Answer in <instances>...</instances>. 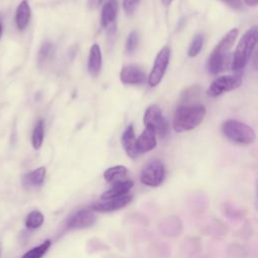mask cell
<instances>
[{
	"mask_svg": "<svg viewBox=\"0 0 258 258\" xmlns=\"http://www.w3.org/2000/svg\"><path fill=\"white\" fill-rule=\"evenodd\" d=\"M207 110L202 104L180 105L173 114L172 126L175 132L190 131L197 128L204 120Z\"/></svg>",
	"mask_w": 258,
	"mask_h": 258,
	"instance_id": "obj_1",
	"label": "cell"
},
{
	"mask_svg": "<svg viewBox=\"0 0 258 258\" xmlns=\"http://www.w3.org/2000/svg\"><path fill=\"white\" fill-rule=\"evenodd\" d=\"M238 33L239 30L237 28L231 29L215 46L206 63V69L209 74L218 75L225 70L229 52L238 36Z\"/></svg>",
	"mask_w": 258,
	"mask_h": 258,
	"instance_id": "obj_2",
	"label": "cell"
},
{
	"mask_svg": "<svg viewBox=\"0 0 258 258\" xmlns=\"http://www.w3.org/2000/svg\"><path fill=\"white\" fill-rule=\"evenodd\" d=\"M257 36L258 32L256 26H252L242 35L234 51L231 61V68L233 71L239 72L247 66L251 54L256 46Z\"/></svg>",
	"mask_w": 258,
	"mask_h": 258,
	"instance_id": "obj_3",
	"label": "cell"
},
{
	"mask_svg": "<svg viewBox=\"0 0 258 258\" xmlns=\"http://www.w3.org/2000/svg\"><path fill=\"white\" fill-rule=\"evenodd\" d=\"M221 130L226 138L238 144H250L256 139L253 128L238 120L227 119L222 123Z\"/></svg>",
	"mask_w": 258,
	"mask_h": 258,
	"instance_id": "obj_4",
	"label": "cell"
},
{
	"mask_svg": "<svg viewBox=\"0 0 258 258\" xmlns=\"http://www.w3.org/2000/svg\"><path fill=\"white\" fill-rule=\"evenodd\" d=\"M143 123L145 128L150 129L160 138H165L168 135V123L163 117L160 107L156 104H152L146 109L143 116Z\"/></svg>",
	"mask_w": 258,
	"mask_h": 258,
	"instance_id": "obj_5",
	"label": "cell"
},
{
	"mask_svg": "<svg viewBox=\"0 0 258 258\" xmlns=\"http://www.w3.org/2000/svg\"><path fill=\"white\" fill-rule=\"evenodd\" d=\"M165 177L164 164L159 159L149 160L141 169L140 181L150 187L160 185Z\"/></svg>",
	"mask_w": 258,
	"mask_h": 258,
	"instance_id": "obj_6",
	"label": "cell"
},
{
	"mask_svg": "<svg viewBox=\"0 0 258 258\" xmlns=\"http://www.w3.org/2000/svg\"><path fill=\"white\" fill-rule=\"evenodd\" d=\"M242 85V78L239 75H226L216 78L207 90L208 96L217 98L224 93L234 91Z\"/></svg>",
	"mask_w": 258,
	"mask_h": 258,
	"instance_id": "obj_7",
	"label": "cell"
},
{
	"mask_svg": "<svg viewBox=\"0 0 258 258\" xmlns=\"http://www.w3.org/2000/svg\"><path fill=\"white\" fill-rule=\"evenodd\" d=\"M169 58H170V47L168 45H164L157 53L152 70L148 76V85L150 87H155L161 82L166 72V69L168 67Z\"/></svg>",
	"mask_w": 258,
	"mask_h": 258,
	"instance_id": "obj_8",
	"label": "cell"
},
{
	"mask_svg": "<svg viewBox=\"0 0 258 258\" xmlns=\"http://www.w3.org/2000/svg\"><path fill=\"white\" fill-rule=\"evenodd\" d=\"M96 215L92 209H83L74 213L66 222L67 229H84L91 227L96 222Z\"/></svg>",
	"mask_w": 258,
	"mask_h": 258,
	"instance_id": "obj_9",
	"label": "cell"
},
{
	"mask_svg": "<svg viewBox=\"0 0 258 258\" xmlns=\"http://www.w3.org/2000/svg\"><path fill=\"white\" fill-rule=\"evenodd\" d=\"M131 200H132V196L126 195L117 199H111V200L102 201L100 203H96L90 209H92L94 212H100V213L114 212L126 207L131 202Z\"/></svg>",
	"mask_w": 258,
	"mask_h": 258,
	"instance_id": "obj_10",
	"label": "cell"
},
{
	"mask_svg": "<svg viewBox=\"0 0 258 258\" xmlns=\"http://www.w3.org/2000/svg\"><path fill=\"white\" fill-rule=\"evenodd\" d=\"M120 80L126 85H140L146 81V75L139 67L129 64L122 68Z\"/></svg>",
	"mask_w": 258,
	"mask_h": 258,
	"instance_id": "obj_11",
	"label": "cell"
},
{
	"mask_svg": "<svg viewBox=\"0 0 258 258\" xmlns=\"http://www.w3.org/2000/svg\"><path fill=\"white\" fill-rule=\"evenodd\" d=\"M134 182L130 179H125L119 182H116L112 184V186L107 189L105 192L102 194L101 200L106 201V200H111V199H117L123 196H126L129 194L130 189L133 187Z\"/></svg>",
	"mask_w": 258,
	"mask_h": 258,
	"instance_id": "obj_12",
	"label": "cell"
},
{
	"mask_svg": "<svg viewBox=\"0 0 258 258\" xmlns=\"http://www.w3.org/2000/svg\"><path fill=\"white\" fill-rule=\"evenodd\" d=\"M87 69L89 74L96 78L99 76L102 69V51L98 43L92 44L87 62Z\"/></svg>",
	"mask_w": 258,
	"mask_h": 258,
	"instance_id": "obj_13",
	"label": "cell"
},
{
	"mask_svg": "<svg viewBox=\"0 0 258 258\" xmlns=\"http://www.w3.org/2000/svg\"><path fill=\"white\" fill-rule=\"evenodd\" d=\"M156 143V135L154 132L148 128H145L139 137L136 138V150L140 155L155 148Z\"/></svg>",
	"mask_w": 258,
	"mask_h": 258,
	"instance_id": "obj_14",
	"label": "cell"
},
{
	"mask_svg": "<svg viewBox=\"0 0 258 258\" xmlns=\"http://www.w3.org/2000/svg\"><path fill=\"white\" fill-rule=\"evenodd\" d=\"M122 146L126 152V154L131 158H136L139 156L136 150V137L132 124H129L124 130L121 137Z\"/></svg>",
	"mask_w": 258,
	"mask_h": 258,
	"instance_id": "obj_15",
	"label": "cell"
},
{
	"mask_svg": "<svg viewBox=\"0 0 258 258\" xmlns=\"http://www.w3.org/2000/svg\"><path fill=\"white\" fill-rule=\"evenodd\" d=\"M118 13V2L117 0H107L102 8L101 13V25L104 28L109 27L116 20Z\"/></svg>",
	"mask_w": 258,
	"mask_h": 258,
	"instance_id": "obj_16",
	"label": "cell"
},
{
	"mask_svg": "<svg viewBox=\"0 0 258 258\" xmlns=\"http://www.w3.org/2000/svg\"><path fill=\"white\" fill-rule=\"evenodd\" d=\"M45 173H46V170H45V167L43 166L38 167L26 173L22 178L23 186L26 188H31V187H37L42 185V183L44 182Z\"/></svg>",
	"mask_w": 258,
	"mask_h": 258,
	"instance_id": "obj_17",
	"label": "cell"
},
{
	"mask_svg": "<svg viewBox=\"0 0 258 258\" xmlns=\"http://www.w3.org/2000/svg\"><path fill=\"white\" fill-rule=\"evenodd\" d=\"M30 16H31L30 6L27 0H22L18 5L16 9V14H15V22L19 30H23L26 28V26L29 23Z\"/></svg>",
	"mask_w": 258,
	"mask_h": 258,
	"instance_id": "obj_18",
	"label": "cell"
},
{
	"mask_svg": "<svg viewBox=\"0 0 258 258\" xmlns=\"http://www.w3.org/2000/svg\"><path fill=\"white\" fill-rule=\"evenodd\" d=\"M127 173H128L127 167H125L124 165H115L107 168L104 171V178L107 182L114 184L116 182L125 180Z\"/></svg>",
	"mask_w": 258,
	"mask_h": 258,
	"instance_id": "obj_19",
	"label": "cell"
},
{
	"mask_svg": "<svg viewBox=\"0 0 258 258\" xmlns=\"http://www.w3.org/2000/svg\"><path fill=\"white\" fill-rule=\"evenodd\" d=\"M43 137H44V121L42 119L38 120L37 123L35 124L33 131H32V136H31V143L34 149H39L42 145L43 142Z\"/></svg>",
	"mask_w": 258,
	"mask_h": 258,
	"instance_id": "obj_20",
	"label": "cell"
},
{
	"mask_svg": "<svg viewBox=\"0 0 258 258\" xmlns=\"http://www.w3.org/2000/svg\"><path fill=\"white\" fill-rule=\"evenodd\" d=\"M50 245H51V241L50 240H45L40 245H38V246L30 249L29 251H27L22 256V258H42L43 255L50 248Z\"/></svg>",
	"mask_w": 258,
	"mask_h": 258,
	"instance_id": "obj_21",
	"label": "cell"
},
{
	"mask_svg": "<svg viewBox=\"0 0 258 258\" xmlns=\"http://www.w3.org/2000/svg\"><path fill=\"white\" fill-rule=\"evenodd\" d=\"M44 221V217L42 213L39 211H32L30 212L25 220V226L28 229H37L39 228Z\"/></svg>",
	"mask_w": 258,
	"mask_h": 258,
	"instance_id": "obj_22",
	"label": "cell"
},
{
	"mask_svg": "<svg viewBox=\"0 0 258 258\" xmlns=\"http://www.w3.org/2000/svg\"><path fill=\"white\" fill-rule=\"evenodd\" d=\"M53 51H54V46L51 42H49V41L43 42L38 51V55H37L38 62L43 63V62L47 61L48 59H50L53 54Z\"/></svg>",
	"mask_w": 258,
	"mask_h": 258,
	"instance_id": "obj_23",
	"label": "cell"
},
{
	"mask_svg": "<svg viewBox=\"0 0 258 258\" xmlns=\"http://www.w3.org/2000/svg\"><path fill=\"white\" fill-rule=\"evenodd\" d=\"M203 44H204V36L203 34H196L189 44V47L187 49V55L189 57H195L197 56L201 49L203 48Z\"/></svg>",
	"mask_w": 258,
	"mask_h": 258,
	"instance_id": "obj_24",
	"label": "cell"
},
{
	"mask_svg": "<svg viewBox=\"0 0 258 258\" xmlns=\"http://www.w3.org/2000/svg\"><path fill=\"white\" fill-rule=\"evenodd\" d=\"M138 33L136 30H132L129 34H128V37L126 39V44H125V48H126V51L129 52V53H132L135 51V49L137 48V45H138Z\"/></svg>",
	"mask_w": 258,
	"mask_h": 258,
	"instance_id": "obj_25",
	"label": "cell"
},
{
	"mask_svg": "<svg viewBox=\"0 0 258 258\" xmlns=\"http://www.w3.org/2000/svg\"><path fill=\"white\" fill-rule=\"evenodd\" d=\"M140 0H123V9L127 14H131L137 5L139 4Z\"/></svg>",
	"mask_w": 258,
	"mask_h": 258,
	"instance_id": "obj_26",
	"label": "cell"
},
{
	"mask_svg": "<svg viewBox=\"0 0 258 258\" xmlns=\"http://www.w3.org/2000/svg\"><path fill=\"white\" fill-rule=\"evenodd\" d=\"M221 1L235 10H239L242 8V0H221Z\"/></svg>",
	"mask_w": 258,
	"mask_h": 258,
	"instance_id": "obj_27",
	"label": "cell"
},
{
	"mask_svg": "<svg viewBox=\"0 0 258 258\" xmlns=\"http://www.w3.org/2000/svg\"><path fill=\"white\" fill-rule=\"evenodd\" d=\"M102 2H103V0H89L88 4H89L90 8L94 9V8H97Z\"/></svg>",
	"mask_w": 258,
	"mask_h": 258,
	"instance_id": "obj_28",
	"label": "cell"
},
{
	"mask_svg": "<svg viewBox=\"0 0 258 258\" xmlns=\"http://www.w3.org/2000/svg\"><path fill=\"white\" fill-rule=\"evenodd\" d=\"M244 1H245V3H246L247 5L252 6V7L256 6L257 3H258V0H244Z\"/></svg>",
	"mask_w": 258,
	"mask_h": 258,
	"instance_id": "obj_29",
	"label": "cell"
},
{
	"mask_svg": "<svg viewBox=\"0 0 258 258\" xmlns=\"http://www.w3.org/2000/svg\"><path fill=\"white\" fill-rule=\"evenodd\" d=\"M172 1H173V0H161L162 4H163L164 6H169V5L172 3Z\"/></svg>",
	"mask_w": 258,
	"mask_h": 258,
	"instance_id": "obj_30",
	"label": "cell"
},
{
	"mask_svg": "<svg viewBox=\"0 0 258 258\" xmlns=\"http://www.w3.org/2000/svg\"><path fill=\"white\" fill-rule=\"evenodd\" d=\"M2 31H3V25H2V22L0 20V38H1V35H2Z\"/></svg>",
	"mask_w": 258,
	"mask_h": 258,
	"instance_id": "obj_31",
	"label": "cell"
}]
</instances>
